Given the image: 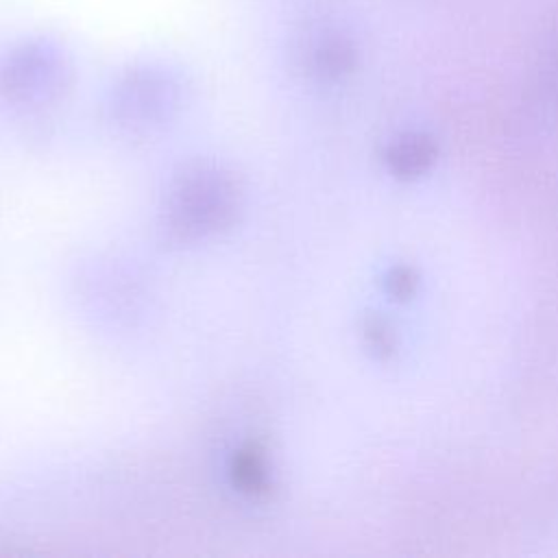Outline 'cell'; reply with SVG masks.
<instances>
[{
    "label": "cell",
    "mask_w": 558,
    "mask_h": 558,
    "mask_svg": "<svg viewBox=\"0 0 558 558\" xmlns=\"http://www.w3.org/2000/svg\"><path fill=\"white\" fill-rule=\"evenodd\" d=\"M65 81L61 59L41 46H28L15 52L0 74L2 94L22 105H39L54 98Z\"/></svg>",
    "instance_id": "obj_2"
},
{
    "label": "cell",
    "mask_w": 558,
    "mask_h": 558,
    "mask_svg": "<svg viewBox=\"0 0 558 558\" xmlns=\"http://www.w3.org/2000/svg\"><path fill=\"white\" fill-rule=\"evenodd\" d=\"M418 288V275L412 266L399 264L392 266L384 277V290L392 301H408L416 294Z\"/></svg>",
    "instance_id": "obj_7"
},
{
    "label": "cell",
    "mask_w": 558,
    "mask_h": 558,
    "mask_svg": "<svg viewBox=\"0 0 558 558\" xmlns=\"http://www.w3.org/2000/svg\"><path fill=\"white\" fill-rule=\"evenodd\" d=\"M351 63H353V52L349 50V46H344L340 41H331V44L323 46L316 57L318 70L327 76L344 74L351 68Z\"/></svg>",
    "instance_id": "obj_8"
},
{
    "label": "cell",
    "mask_w": 558,
    "mask_h": 558,
    "mask_svg": "<svg viewBox=\"0 0 558 558\" xmlns=\"http://www.w3.org/2000/svg\"><path fill=\"white\" fill-rule=\"evenodd\" d=\"M238 177L214 161L183 166L168 185L163 231L177 244H192L227 231L242 209Z\"/></svg>",
    "instance_id": "obj_1"
},
{
    "label": "cell",
    "mask_w": 558,
    "mask_h": 558,
    "mask_svg": "<svg viewBox=\"0 0 558 558\" xmlns=\"http://www.w3.org/2000/svg\"><path fill=\"white\" fill-rule=\"evenodd\" d=\"M231 475L233 484H238L240 490L248 495H266L270 490V469L266 451L255 442L238 449L231 462Z\"/></svg>",
    "instance_id": "obj_5"
},
{
    "label": "cell",
    "mask_w": 558,
    "mask_h": 558,
    "mask_svg": "<svg viewBox=\"0 0 558 558\" xmlns=\"http://www.w3.org/2000/svg\"><path fill=\"white\" fill-rule=\"evenodd\" d=\"M362 338L368 351L381 360H388L397 351V336L392 325L379 316V314H368L362 320Z\"/></svg>",
    "instance_id": "obj_6"
},
{
    "label": "cell",
    "mask_w": 558,
    "mask_h": 558,
    "mask_svg": "<svg viewBox=\"0 0 558 558\" xmlns=\"http://www.w3.org/2000/svg\"><path fill=\"white\" fill-rule=\"evenodd\" d=\"M174 85L153 72L142 70L122 81L113 98V116L118 124L133 131H144L159 124L174 107Z\"/></svg>",
    "instance_id": "obj_3"
},
{
    "label": "cell",
    "mask_w": 558,
    "mask_h": 558,
    "mask_svg": "<svg viewBox=\"0 0 558 558\" xmlns=\"http://www.w3.org/2000/svg\"><path fill=\"white\" fill-rule=\"evenodd\" d=\"M438 146L425 133H403L392 140L384 150V161L388 170L403 181L425 174L436 161Z\"/></svg>",
    "instance_id": "obj_4"
}]
</instances>
